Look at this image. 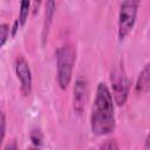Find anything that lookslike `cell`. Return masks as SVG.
I'll return each mask as SVG.
<instances>
[{
    "instance_id": "6da1fadb",
    "label": "cell",
    "mask_w": 150,
    "mask_h": 150,
    "mask_svg": "<svg viewBox=\"0 0 150 150\" xmlns=\"http://www.w3.org/2000/svg\"><path fill=\"white\" fill-rule=\"evenodd\" d=\"M90 124L91 131L96 136L108 135L115 129L114 100L109 88L104 83H98L97 86Z\"/></svg>"
},
{
    "instance_id": "52a82bcc",
    "label": "cell",
    "mask_w": 150,
    "mask_h": 150,
    "mask_svg": "<svg viewBox=\"0 0 150 150\" xmlns=\"http://www.w3.org/2000/svg\"><path fill=\"white\" fill-rule=\"evenodd\" d=\"M56 9V5H55V0H47L46 1V12H45V22H43V30H42V40L43 43L48 36L49 33V28L53 21V16Z\"/></svg>"
},
{
    "instance_id": "7c38bea8",
    "label": "cell",
    "mask_w": 150,
    "mask_h": 150,
    "mask_svg": "<svg viewBox=\"0 0 150 150\" xmlns=\"http://www.w3.org/2000/svg\"><path fill=\"white\" fill-rule=\"evenodd\" d=\"M5 132H6V118L4 112L0 111V146L5 138Z\"/></svg>"
},
{
    "instance_id": "8fae6325",
    "label": "cell",
    "mask_w": 150,
    "mask_h": 150,
    "mask_svg": "<svg viewBox=\"0 0 150 150\" xmlns=\"http://www.w3.org/2000/svg\"><path fill=\"white\" fill-rule=\"evenodd\" d=\"M8 34H9V27H8V25H0V48L6 42V40L8 38Z\"/></svg>"
},
{
    "instance_id": "ba28073f",
    "label": "cell",
    "mask_w": 150,
    "mask_h": 150,
    "mask_svg": "<svg viewBox=\"0 0 150 150\" xmlns=\"http://www.w3.org/2000/svg\"><path fill=\"white\" fill-rule=\"evenodd\" d=\"M149 77H150V70H149V64H146L137 79V82H136V91L137 93H145L149 90V87H150Z\"/></svg>"
},
{
    "instance_id": "277c9868",
    "label": "cell",
    "mask_w": 150,
    "mask_h": 150,
    "mask_svg": "<svg viewBox=\"0 0 150 150\" xmlns=\"http://www.w3.org/2000/svg\"><path fill=\"white\" fill-rule=\"evenodd\" d=\"M110 82L112 87V97L118 105H123L129 94V81L125 76L122 64L114 66L110 73Z\"/></svg>"
},
{
    "instance_id": "9c48e42d",
    "label": "cell",
    "mask_w": 150,
    "mask_h": 150,
    "mask_svg": "<svg viewBox=\"0 0 150 150\" xmlns=\"http://www.w3.org/2000/svg\"><path fill=\"white\" fill-rule=\"evenodd\" d=\"M30 8V0H20V11H19V23L20 26H25Z\"/></svg>"
},
{
    "instance_id": "5b68a950",
    "label": "cell",
    "mask_w": 150,
    "mask_h": 150,
    "mask_svg": "<svg viewBox=\"0 0 150 150\" xmlns=\"http://www.w3.org/2000/svg\"><path fill=\"white\" fill-rule=\"evenodd\" d=\"M88 94H89V89H88L87 80L82 76L77 77L73 95V107L77 114H82V111L84 110L88 101Z\"/></svg>"
},
{
    "instance_id": "30bf717a",
    "label": "cell",
    "mask_w": 150,
    "mask_h": 150,
    "mask_svg": "<svg viewBox=\"0 0 150 150\" xmlns=\"http://www.w3.org/2000/svg\"><path fill=\"white\" fill-rule=\"evenodd\" d=\"M30 141L34 145L36 146H40L42 144V141H43V136H42V132L40 130H33L30 132Z\"/></svg>"
},
{
    "instance_id": "4fadbf2b",
    "label": "cell",
    "mask_w": 150,
    "mask_h": 150,
    "mask_svg": "<svg viewBox=\"0 0 150 150\" xmlns=\"http://www.w3.org/2000/svg\"><path fill=\"white\" fill-rule=\"evenodd\" d=\"M100 148L101 149H118V145L116 144L115 141H108V142L103 143Z\"/></svg>"
},
{
    "instance_id": "7a4b0ae2",
    "label": "cell",
    "mask_w": 150,
    "mask_h": 150,
    "mask_svg": "<svg viewBox=\"0 0 150 150\" xmlns=\"http://www.w3.org/2000/svg\"><path fill=\"white\" fill-rule=\"evenodd\" d=\"M75 59H76V53L74 47L70 45L62 46L56 52L57 82L61 89H66L70 83Z\"/></svg>"
},
{
    "instance_id": "8992f818",
    "label": "cell",
    "mask_w": 150,
    "mask_h": 150,
    "mask_svg": "<svg viewBox=\"0 0 150 150\" xmlns=\"http://www.w3.org/2000/svg\"><path fill=\"white\" fill-rule=\"evenodd\" d=\"M15 73L21 84V91L25 96H28L32 91V74L27 61L19 56L15 61Z\"/></svg>"
},
{
    "instance_id": "3957f363",
    "label": "cell",
    "mask_w": 150,
    "mask_h": 150,
    "mask_svg": "<svg viewBox=\"0 0 150 150\" xmlns=\"http://www.w3.org/2000/svg\"><path fill=\"white\" fill-rule=\"evenodd\" d=\"M139 6V0H124L120 7L118 14V39L124 40V38L132 29L137 11Z\"/></svg>"
}]
</instances>
